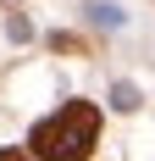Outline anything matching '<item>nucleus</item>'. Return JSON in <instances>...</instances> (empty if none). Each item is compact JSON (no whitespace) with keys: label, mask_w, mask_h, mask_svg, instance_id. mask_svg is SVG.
Segmentation results:
<instances>
[{"label":"nucleus","mask_w":155,"mask_h":161,"mask_svg":"<svg viewBox=\"0 0 155 161\" xmlns=\"http://www.w3.org/2000/svg\"><path fill=\"white\" fill-rule=\"evenodd\" d=\"M94 139H100V111H94L89 100L61 106L56 117H45V122L28 133V145H33L39 161H89Z\"/></svg>","instance_id":"f257e3e1"},{"label":"nucleus","mask_w":155,"mask_h":161,"mask_svg":"<svg viewBox=\"0 0 155 161\" xmlns=\"http://www.w3.org/2000/svg\"><path fill=\"white\" fill-rule=\"evenodd\" d=\"M0 161H28V156H22V150H0Z\"/></svg>","instance_id":"f03ea898"}]
</instances>
